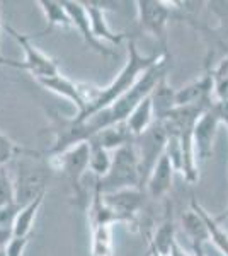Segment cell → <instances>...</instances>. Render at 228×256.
Returning <instances> with one entry per match:
<instances>
[{
    "label": "cell",
    "instance_id": "cell-36",
    "mask_svg": "<svg viewBox=\"0 0 228 256\" xmlns=\"http://www.w3.org/2000/svg\"><path fill=\"white\" fill-rule=\"evenodd\" d=\"M0 256H5V251H3V250H0Z\"/></svg>",
    "mask_w": 228,
    "mask_h": 256
},
{
    "label": "cell",
    "instance_id": "cell-13",
    "mask_svg": "<svg viewBox=\"0 0 228 256\" xmlns=\"http://www.w3.org/2000/svg\"><path fill=\"white\" fill-rule=\"evenodd\" d=\"M215 84L213 72L206 68V72L196 80L186 84L184 88L176 90V106H196V104H211L215 101Z\"/></svg>",
    "mask_w": 228,
    "mask_h": 256
},
{
    "label": "cell",
    "instance_id": "cell-9",
    "mask_svg": "<svg viewBox=\"0 0 228 256\" xmlns=\"http://www.w3.org/2000/svg\"><path fill=\"white\" fill-rule=\"evenodd\" d=\"M167 130L162 125V122H155L153 125L145 132L143 135L135 138L136 154H138L140 162V180H142V190L145 192V184L150 178L153 168L165 154L167 148Z\"/></svg>",
    "mask_w": 228,
    "mask_h": 256
},
{
    "label": "cell",
    "instance_id": "cell-12",
    "mask_svg": "<svg viewBox=\"0 0 228 256\" xmlns=\"http://www.w3.org/2000/svg\"><path fill=\"white\" fill-rule=\"evenodd\" d=\"M84 6L87 9V14H89L90 28H92L94 36L101 41V43H104V44L107 43V44H111V46H119V44L126 40L124 32L113 31L106 20V12L118 7V4L116 2H84Z\"/></svg>",
    "mask_w": 228,
    "mask_h": 256
},
{
    "label": "cell",
    "instance_id": "cell-33",
    "mask_svg": "<svg viewBox=\"0 0 228 256\" xmlns=\"http://www.w3.org/2000/svg\"><path fill=\"white\" fill-rule=\"evenodd\" d=\"M193 256H206L205 246H193Z\"/></svg>",
    "mask_w": 228,
    "mask_h": 256
},
{
    "label": "cell",
    "instance_id": "cell-5",
    "mask_svg": "<svg viewBox=\"0 0 228 256\" xmlns=\"http://www.w3.org/2000/svg\"><path fill=\"white\" fill-rule=\"evenodd\" d=\"M48 118V132L53 135V144L48 148V156L61 154L70 148L85 144L92 138V132L85 120L75 116H67L55 110H44Z\"/></svg>",
    "mask_w": 228,
    "mask_h": 256
},
{
    "label": "cell",
    "instance_id": "cell-31",
    "mask_svg": "<svg viewBox=\"0 0 228 256\" xmlns=\"http://www.w3.org/2000/svg\"><path fill=\"white\" fill-rule=\"evenodd\" d=\"M12 238V229H5V227H0V250L7 246V242Z\"/></svg>",
    "mask_w": 228,
    "mask_h": 256
},
{
    "label": "cell",
    "instance_id": "cell-14",
    "mask_svg": "<svg viewBox=\"0 0 228 256\" xmlns=\"http://www.w3.org/2000/svg\"><path fill=\"white\" fill-rule=\"evenodd\" d=\"M65 7L72 16L73 20V30H77L84 38L85 44L89 48H92L94 52H97L99 55L102 56H109V58H114L116 52H113L111 48H107L104 43H101L97 38L94 36L92 28H90V20H89V14H87V9L84 6V2H75V0H63Z\"/></svg>",
    "mask_w": 228,
    "mask_h": 256
},
{
    "label": "cell",
    "instance_id": "cell-19",
    "mask_svg": "<svg viewBox=\"0 0 228 256\" xmlns=\"http://www.w3.org/2000/svg\"><path fill=\"white\" fill-rule=\"evenodd\" d=\"M39 9L43 10L44 19H46V28L39 32L46 34L48 31H51L53 28H60V30H73V20L70 12L65 7L63 0H39L38 2Z\"/></svg>",
    "mask_w": 228,
    "mask_h": 256
},
{
    "label": "cell",
    "instance_id": "cell-21",
    "mask_svg": "<svg viewBox=\"0 0 228 256\" xmlns=\"http://www.w3.org/2000/svg\"><path fill=\"white\" fill-rule=\"evenodd\" d=\"M174 244H176V226L172 220V214L167 210V216L155 229L153 238L150 239V250L157 256H171Z\"/></svg>",
    "mask_w": 228,
    "mask_h": 256
},
{
    "label": "cell",
    "instance_id": "cell-16",
    "mask_svg": "<svg viewBox=\"0 0 228 256\" xmlns=\"http://www.w3.org/2000/svg\"><path fill=\"white\" fill-rule=\"evenodd\" d=\"M174 171L176 169H174L171 159L167 158V154H164L157 162V166L153 168L150 178L147 180V184H145L147 196L153 198V200H160L167 195L172 188Z\"/></svg>",
    "mask_w": 228,
    "mask_h": 256
},
{
    "label": "cell",
    "instance_id": "cell-34",
    "mask_svg": "<svg viewBox=\"0 0 228 256\" xmlns=\"http://www.w3.org/2000/svg\"><path fill=\"white\" fill-rule=\"evenodd\" d=\"M225 126H227V130H228V123H225ZM215 218H217L218 222L228 220V208H227V210H225V212H223V214H220V216H217V217H215Z\"/></svg>",
    "mask_w": 228,
    "mask_h": 256
},
{
    "label": "cell",
    "instance_id": "cell-10",
    "mask_svg": "<svg viewBox=\"0 0 228 256\" xmlns=\"http://www.w3.org/2000/svg\"><path fill=\"white\" fill-rule=\"evenodd\" d=\"M220 125H223V116L220 113L218 106L213 101V104L201 114L200 120L196 122V126H194L193 138H194V152H196L198 162L200 160L205 162V160H208L211 158Z\"/></svg>",
    "mask_w": 228,
    "mask_h": 256
},
{
    "label": "cell",
    "instance_id": "cell-25",
    "mask_svg": "<svg viewBox=\"0 0 228 256\" xmlns=\"http://www.w3.org/2000/svg\"><path fill=\"white\" fill-rule=\"evenodd\" d=\"M193 204L196 205V208L200 210L201 216L205 217L206 226H208V230H210V241L218 248L220 253H223V256H228V232L220 226V222L217 218L210 216L208 210L203 207V205L198 204L196 198H193Z\"/></svg>",
    "mask_w": 228,
    "mask_h": 256
},
{
    "label": "cell",
    "instance_id": "cell-17",
    "mask_svg": "<svg viewBox=\"0 0 228 256\" xmlns=\"http://www.w3.org/2000/svg\"><path fill=\"white\" fill-rule=\"evenodd\" d=\"M89 142L97 144V146H101L102 148H106V150H109V152H116V150H119V148L133 144L135 135L131 134L128 123L121 122V123H116V125H111L104 128V130L97 132Z\"/></svg>",
    "mask_w": 228,
    "mask_h": 256
},
{
    "label": "cell",
    "instance_id": "cell-24",
    "mask_svg": "<svg viewBox=\"0 0 228 256\" xmlns=\"http://www.w3.org/2000/svg\"><path fill=\"white\" fill-rule=\"evenodd\" d=\"M90 256H113V226H90Z\"/></svg>",
    "mask_w": 228,
    "mask_h": 256
},
{
    "label": "cell",
    "instance_id": "cell-8",
    "mask_svg": "<svg viewBox=\"0 0 228 256\" xmlns=\"http://www.w3.org/2000/svg\"><path fill=\"white\" fill-rule=\"evenodd\" d=\"M7 32H10V36L14 38L17 43L20 44V48L24 50V60L17 62V60H3V65H9V67L14 68H20L26 70L32 76V79H44V77H53L56 74H60L58 70V64L55 58L48 56L46 53H43L41 50H38L32 44V36L31 34H24V32H19L17 30H14L12 26H5Z\"/></svg>",
    "mask_w": 228,
    "mask_h": 256
},
{
    "label": "cell",
    "instance_id": "cell-26",
    "mask_svg": "<svg viewBox=\"0 0 228 256\" xmlns=\"http://www.w3.org/2000/svg\"><path fill=\"white\" fill-rule=\"evenodd\" d=\"M111 164H113L111 152L97 144L89 142V171H92L97 180H102L109 172Z\"/></svg>",
    "mask_w": 228,
    "mask_h": 256
},
{
    "label": "cell",
    "instance_id": "cell-29",
    "mask_svg": "<svg viewBox=\"0 0 228 256\" xmlns=\"http://www.w3.org/2000/svg\"><path fill=\"white\" fill-rule=\"evenodd\" d=\"M24 152V148L17 146L12 138L7 137L5 134L0 132V164L5 166L9 160H12L14 158H17Z\"/></svg>",
    "mask_w": 228,
    "mask_h": 256
},
{
    "label": "cell",
    "instance_id": "cell-30",
    "mask_svg": "<svg viewBox=\"0 0 228 256\" xmlns=\"http://www.w3.org/2000/svg\"><path fill=\"white\" fill-rule=\"evenodd\" d=\"M29 238H10V241L7 242V246L3 248V251H5V256H22L24 251H26V248L29 244Z\"/></svg>",
    "mask_w": 228,
    "mask_h": 256
},
{
    "label": "cell",
    "instance_id": "cell-20",
    "mask_svg": "<svg viewBox=\"0 0 228 256\" xmlns=\"http://www.w3.org/2000/svg\"><path fill=\"white\" fill-rule=\"evenodd\" d=\"M44 196H46V192L41 193L38 198H34L31 204H27L19 208L17 216L14 218V224H12V236L14 238H29L31 236L36 217H38L39 210L44 204Z\"/></svg>",
    "mask_w": 228,
    "mask_h": 256
},
{
    "label": "cell",
    "instance_id": "cell-7",
    "mask_svg": "<svg viewBox=\"0 0 228 256\" xmlns=\"http://www.w3.org/2000/svg\"><path fill=\"white\" fill-rule=\"evenodd\" d=\"M48 166L51 171L58 172L68 181L72 188V195L77 202L84 200V188H82V178L85 171H89V142L70 148L61 154L48 156Z\"/></svg>",
    "mask_w": 228,
    "mask_h": 256
},
{
    "label": "cell",
    "instance_id": "cell-27",
    "mask_svg": "<svg viewBox=\"0 0 228 256\" xmlns=\"http://www.w3.org/2000/svg\"><path fill=\"white\" fill-rule=\"evenodd\" d=\"M213 72V84H215V101L228 104V55L223 56L215 67Z\"/></svg>",
    "mask_w": 228,
    "mask_h": 256
},
{
    "label": "cell",
    "instance_id": "cell-28",
    "mask_svg": "<svg viewBox=\"0 0 228 256\" xmlns=\"http://www.w3.org/2000/svg\"><path fill=\"white\" fill-rule=\"evenodd\" d=\"M15 204V190H14V180L9 176L5 168L0 171V208L12 207Z\"/></svg>",
    "mask_w": 228,
    "mask_h": 256
},
{
    "label": "cell",
    "instance_id": "cell-23",
    "mask_svg": "<svg viewBox=\"0 0 228 256\" xmlns=\"http://www.w3.org/2000/svg\"><path fill=\"white\" fill-rule=\"evenodd\" d=\"M150 96H152V94H150ZM150 96L145 99V101L140 102V104L133 110V113H131L130 116H128V120H126L128 126H130L131 134L135 135V138L140 137V135H143L145 132H147L148 128H150L153 123L157 122Z\"/></svg>",
    "mask_w": 228,
    "mask_h": 256
},
{
    "label": "cell",
    "instance_id": "cell-35",
    "mask_svg": "<svg viewBox=\"0 0 228 256\" xmlns=\"http://www.w3.org/2000/svg\"><path fill=\"white\" fill-rule=\"evenodd\" d=\"M0 31H2V20H0ZM3 56H2V52H0V65H3Z\"/></svg>",
    "mask_w": 228,
    "mask_h": 256
},
{
    "label": "cell",
    "instance_id": "cell-4",
    "mask_svg": "<svg viewBox=\"0 0 228 256\" xmlns=\"http://www.w3.org/2000/svg\"><path fill=\"white\" fill-rule=\"evenodd\" d=\"M174 2H162V0H138L136 12H138V28L142 32L150 34L155 40L160 53L172 58L169 50L167 28L172 19H177V9Z\"/></svg>",
    "mask_w": 228,
    "mask_h": 256
},
{
    "label": "cell",
    "instance_id": "cell-11",
    "mask_svg": "<svg viewBox=\"0 0 228 256\" xmlns=\"http://www.w3.org/2000/svg\"><path fill=\"white\" fill-rule=\"evenodd\" d=\"M147 193L140 188H126L118 190V192L102 193V200L113 212L118 216L121 222L126 224H135L136 216L143 208Z\"/></svg>",
    "mask_w": 228,
    "mask_h": 256
},
{
    "label": "cell",
    "instance_id": "cell-32",
    "mask_svg": "<svg viewBox=\"0 0 228 256\" xmlns=\"http://www.w3.org/2000/svg\"><path fill=\"white\" fill-rule=\"evenodd\" d=\"M171 256H189L188 253H186L184 250L179 246V242L176 241V244L172 246V251H171Z\"/></svg>",
    "mask_w": 228,
    "mask_h": 256
},
{
    "label": "cell",
    "instance_id": "cell-18",
    "mask_svg": "<svg viewBox=\"0 0 228 256\" xmlns=\"http://www.w3.org/2000/svg\"><path fill=\"white\" fill-rule=\"evenodd\" d=\"M181 226L193 246H205L210 241V230L205 217L191 200V208L181 216Z\"/></svg>",
    "mask_w": 228,
    "mask_h": 256
},
{
    "label": "cell",
    "instance_id": "cell-22",
    "mask_svg": "<svg viewBox=\"0 0 228 256\" xmlns=\"http://www.w3.org/2000/svg\"><path fill=\"white\" fill-rule=\"evenodd\" d=\"M150 98H152V104H153V111H155L157 122L164 120L171 111L177 108L176 106V89L167 82V76L157 84V88L153 89Z\"/></svg>",
    "mask_w": 228,
    "mask_h": 256
},
{
    "label": "cell",
    "instance_id": "cell-15",
    "mask_svg": "<svg viewBox=\"0 0 228 256\" xmlns=\"http://www.w3.org/2000/svg\"><path fill=\"white\" fill-rule=\"evenodd\" d=\"M36 82L39 86H43L46 90H49V92L56 94V96L72 102L77 108V113L84 111L85 102H84V96H82V82H75L68 79V77L61 76V74H56L53 77H44V79H38Z\"/></svg>",
    "mask_w": 228,
    "mask_h": 256
},
{
    "label": "cell",
    "instance_id": "cell-3",
    "mask_svg": "<svg viewBox=\"0 0 228 256\" xmlns=\"http://www.w3.org/2000/svg\"><path fill=\"white\" fill-rule=\"evenodd\" d=\"M15 162V176L14 190H15V204L19 207L31 204L34 198H38L41 193L46 192V184L49 180V166L48 159L41 158L38 152L27 150L17 156Z\"/></svg>",
    "mask_w": 228,
    "mask_h": 256
},
{
    "label": "cell",
    "instance_id": "cell-1",
    "mask_svg": "<svg viewBox=\"0 0 228 256\" xmlns=\"http://www.w3.org/2000/svg\"><path fill=\"white\" fill-rule=\"evenodd\" d=\"M169 56L162 55V58L157 62L153 67H150L147 72L136 80V84L131 88L128 92H124L121 98L116 99L111 106L97 111L92 116L85 118L87 125H89L90 132H92V137L97 132L104 130V128L116 125V123L126 122L128 116L133 113V110L140 104L142 101H145L150 94L153 92V89L157 88V84L167 76L169 72V65H171Z\"/></svg>",
    "mask_w": 228,
    "mask_h": 256
},
{
    "label": "cell",
    "instance_id": "cell-37",
    "mask_svg": "<svg viewBox=\"0 0 228 256\" xmlns=\"http://www.w3.org/2000/svg\"><path fill=\"white\" fill-rule=\"evenodd\" d=\"M3 168H5V166H2V164H0V171H2V169H3Z\"/></svg>",
    "mask_w": 228,
    "mask_h": 256
},
{
    "label": "cell",
    "instance_id": "cell-6",
    "mask_svg": "<svg viewBox=\"0 0 228 256\" xmlns=\"http://www.w3.org/2000/svg\"><path fill=\"white\" fill-rule=\"evenodd\" d=\"M95 186L102 193L118 192L126 188H140L142 190V180H140V162L136 154L135 142L130 146L119 148L113 154V164L109 172L102 180L95 181Z\"/></svg>",
    "mask_w": 228,
    "mask_h": 256
},
{
    "label": "cell",
    "instance_id": "cell-2",
    "mask_svg": "<svg viewBox=\"0 0 228 256\" xmlns=\"http://www.w3.org/2000/svg\"><path fill=\"white\" fill-rule=\"evenodd\" d=\"M162 58V53H152V55H142L138 52L135 40H130L128 43V60L123 65V68L119 70V74L114 77L104 88H99L97 98H95L94 104L90 106V110L84 114H77L78 118L85 120L89 116H92L97 111L111 106L116 99H119L124 92H128L133 86L136 84V80L147 72L148 68L153 67Z\"/></svg>",
    "mask_w": 228,
    "mask_h": 256
}]
</instances>
